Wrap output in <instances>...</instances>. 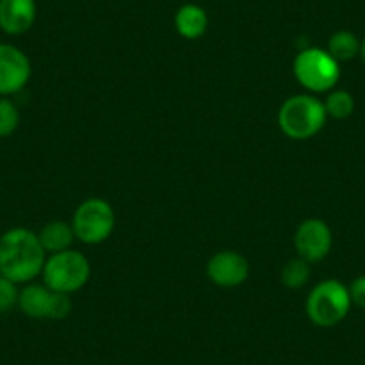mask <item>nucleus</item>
<instances>
[{"label":"nucleus","instance_id":"9b49d317","mask_svg":"<svg viewBox=\"0 0 365 365\" xmlns=\"http://www.w3.org/2000/svg\"><path fill=\"white\" fill-rule=\"evenodd\" d=\"M56 292L47 285L40 283H26L19 292V304L16 307L31 319H52Z\"/></svg>","mask_w":365,"mask_h":365},{"label":"nucleus","instance_id":"aec40b11","mask_svg":"<svg viewBox=\"0 0 365 365\" xmlns=\"http://www.w3.org/2000/svg\"><path fill=\"white\" fill-rule=\"evenodd\" d=\"M360 58H361V61H364V65H365V38L361 40V45H360Z\"/></svg>","mask_w":365,"mask_h":365},{"label":"nucleus","instance_id":"a211bd4d","mask_svg":"<svg viewBox=\"0 0 365 365\" xmlns=\"http://www.w3.org/2000/svg\"><path fill=\"white\" fill-rule=\"evenodd\" d=\"M19 285L11 279L0 276V314L9 312L19 304Z\"/></svg>","mask_w":365,"mask_h":365},{"label":"nucleus","instance_id":"f257e3e1","mask_svg":"<svg viewBox=\"0 0 365 365\" xmlns=\"http://www.w3.org/2000/svg\"><path fill=\"white\" fill-rule=\"evenodd\" d=\"M47 259L40 237L27 227H11L0 237V272L16 285L31 283Z\"/></svg>","mask_w":365,"mask_h":365},{"label":"nucleus","instance_id":"1a4fd4ad","mask_svg":"<svg viewBox=\"0 0 365 365\" xmlns=\"http://www.w3.org/2000/svg\"><path fill=\"white\" fill-rule=\"evenodd\" d=\"M206 274L217 287L235 289L249 278V262L237 251H220L210 258Z\"/></svg>","mask_w":365,"mask_h":365},{"label":"nucleus","instance_id":"f8f14e48","mask_svg":"<svg viewBox=\"0 0 365 365\" xmlns=\"http://www.w3.org/2000/svg\"><path fill=\"white\" fill-rule=\"evenodd\" d=\"M208 15L197 4H185L174 16V26L179 36L187 40H199L208 31Z\"/></svg>","mask_w":365,"mask_h":365},{"label":"nucleus","instance_id":"412c9836","mask_svg":"<svg viewBox=\"0 0 365 365\" xmlns=\"http://www.w3.org/2000/svg\"><path fill=\"white\" fill-rule=\"evenodd\" d=\"M0 276H2V272H0Z\"/></svg>","mask_w":365,"mask_h":365},{"label":"nucleus","instance_id":"423d86ee","mask_svg":"<svg viewBox=\"0 0 365 365\" xmlns=\"http://www.w3.org/2000/svg\"><path fill=\"white\" fill-rule=\"evenodd\" d=\"M73 233L83 244H103L115 230V212L108 201L90 197L77 206L72 219Z\"/></svg>","mask_w":365,"mask_h":365},{"label":"nucleus","instance_id":"dca6fc26","mask_svg":"<svg viewBox=\"0 0 365 365\" xmlns=\"http://www.w3.org/2000/svg\"><path fill=\"white\" fill-rule=\"evenodd\" d=\"M312 276L310 262L303 259L301 256L290 259L282 270V282L289 289H303Z\"/></svg>","mask_w":365,"mask_h":365},{"label":"nucleus","instance_id":"6ab92c4d","mask_svg":"<svg viewBox=\"0 0 365 365\" xmlns=\"http://www.w3.org/2000/svg\"><path fill=\"white\" fill-rule=\"evenodd\" d=\"M347 289H349L351 303L365 310V276H360V278L354 279Z\"/></svg>","mask_w":365,"mask_h":365},{"label":"nucleus","instance_id":"0eeeda50","mask_svg":"<svg viewBox=\"0 0 365 365\" xmlns=\"http://www.w3.org/2000/svg\"><path fill=\"white\" fill-rule=\"evenodd\" d=\"M31 61L24 51L11 43H0V97L15 96L31 79Z\"/></svg>","mask_w":365,"mask_h":365},{"label":"nucleus","instance_id":"ddd939ff","mask_svg":"<svg viewBox=\"0 0 365 365\" xmlns=\"http://www.w3.org/2000/svg\"><path fill=\"white\" fill-rule=\"evenodd\" d=\"M41 245H43L45 252H61L72 247L73 240H76V233H73L72 224L65 222V220H51L41 227L38 233Z\"/></svg>","mask_w":365,"mask_h":365},{"label":"nucleus","instance_id":"20e7f679","mask_svg":"<svg viewBox=\"0 0 365 365\" xmlns=\"http://www.w3.org/2000/svg\"><path fill=\"white\" fill-rule=\"evenodd\" d=\"M349 289L339 279H324L308 294L307 315L319 328H333L351 310Z\"/></svg>","mask_w":365,"mask_h":365},{"label":"nucleus","instance_id":"9d476101","mask_svg":"<svg viewBox=\"0 0 365 365\" xmlns=\"http://www.w3.org/2000/svg\"><path fill=\"white\" fill-rule=\"evenodd\" d=\"M36 0H0V31L9 36L27 33L36 22Z\"/></svg>","mask_w":365,"mask_h":365},{"label":"nucleus","instance_id":"7ed1b4c3","mask_svg":"<svg viewBox=\"0 0 365 365\" xmlns=\"http://www.w3.org/2000/svg\"><path fill=\"white\" fill-rule=\"evenodd\" d=\"M90 272V262L86 256L73 249H66V251L47 256L41 278H43V285H47L51 290L70 296L86 285Z\"/></svg>","mask_w":365,"mask_h":365},{"label":"nucleus","instance_id":"6e6552de","mask_svg":"<svg viewBox=\"0 0 365 365\" xmlns=\"http://www.w3.org/2000/svg\"><path fill=\"white\" fill-rule=\"evenodd\" d=\"M333 235L328 224L321 219H307L299 224L294 237L297 255L310 263H317L328 256Z\"/></svg>","mask_w":365,"mask_h":365},{"label":"nucleus","instance_id":"4468645a","mask_svg":"<svg viewBox=\"0 0 365 365\" xmlns=\"http://www.w3.org/2000/svg\"><path fill=\"white\" fill-rule=\"evenodd\" d=\"M360 45L361 41L358 40L354 33H351V31H336L328 40V48L326 51L331 54L333 59L342 63L351 61L353 58L360 56Z\"/></svg>","mask_w":365,"mask_h":365},{"label":"nucleus","instance_id":"f3484780","mask_svg":"<svg viewBox=\"0 0 365 365\" xmlns=\"http://www.w3.org/2000/svg\"><path fill=\"white\" fill-rule=\"evenodd\" d=\"M20 125V111L8 97H0V138L11 136Z\"/></svg>","mask_w":365,"mask_h":365},{"label":"nucleus","instance_id":"39448f33","mask_svg":"<svg viewBox=\"0 0 365 365\" xmlns=\"http://www.w3.org/2000/svg\"><path fill=\"white\" fill-rule=\"evenodd\" d=\"M294 76L312 93H326L339 83L340 63L324 48L308 47L294 59Z\"/></svg>","mask_w":365,"mask_h":365},{"label":"nucleus","instance_id":"2eb2a0df","mask_svg":"<svg viewBox=\"0 0 365 365\" xmlns=\"http://www.w3.org/2000/svg\"><path fill=\"white\" fill-rule=\"evenodd\" d=\"M322 103H324L326 115L336 118V120H344V118L351 117L354 111V99L346 90L328 91V97Z\"/></svg>","mask_w":365,"mask_h":365},{"label":"nucleus","instance_id":"f03ea898","mask_svg":"<svg viewBox=\"0 0 365 365\" xmlns=\"http://www.w3.org/2000/svg\"><path fill=\"white\" fill-rule=\"evenodd\" d=\"M324 103L312 93L292 96L278 111V125L292 140H308L322 131L326 125Z\"/></svg>","mask_w":365,"mask_h":365}]
</instances>
